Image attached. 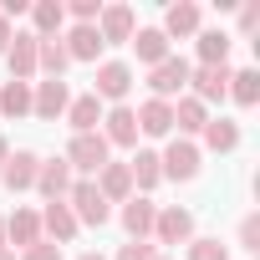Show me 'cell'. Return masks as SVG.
<instances>
[{
    "label": "cell",
    "instance_id": "obj_1",
    "mask_svg": "<svg viewBox=\"0 0 260 260\" xmlns=\"http://www.w3.org/2000/svg\"><path fill=\"white\" fill-rule=\"evenodd\" d=\"M67 209L77 214V224H97V230L112 219V204L97 194L92 179H72V189H67Z\"/></svg>",
    "mask_w": 260,
    "mask_h": 260
},
{
    "label": "cell",
    "instance_id": "obj_2",
    "mask_svg": "<svg viewBox=\"0 0 260 260\" xmlns=\"http://www.w3.org/2000/svg\"><path fill=\"white\" fill-rule=\"evenodd\" d=\"M133 92V67L127 61H102L97 67V77H92V97L97 102H117L122 107V97Z\"/></svg>",
    "mask_w": 260,
    "mask_h": 260
},
{
    "label": "cell",
    "instance_id": "obj_3",
    "mask_svg": "<svg viewBox=\"0 0 260 260\" xmlns=\"http://www.w3.org/2000/svg\"><path fill=\"white\" fill-rule=\"evenodd\" d=\"M77 174H97L102 164H107V138L102 133H72V143H67V153H61Z\"/></svg>",
    "mask_w": 260,
    "mask_h": 260
},
{
    "label": "cell",
    "instance_id": "obj_4",
    "mask_svg": "<svg viewBox=\"0 0 260 260\" xmlns=\"http://www.w3.org/2000/svg\"><path fill=\"white\" fill-rule=\"evenodd\" d=\"M189 72H194V67H189L184 56H164V61L148 72V87H153V97H158V102L179 97V92L189 87Z\"/></svg>",
    "mask_w": 260,
    "mask_h": 260
},
{
    "label": "cell",
    "instance_id": "obj_5",
    "mask_svg": "<svg viewBox=\"0 0 260 260\" xmlns=\"http://www.w3.org/2000/svg\"><path fill=\"white\" fill-rule=\"evenodd\" d=\"M67 102H72V92H67V82H36L31 87V117H41V122H56V117H67Z\"/></svg>",
    "mask_w": 260,
    "mask_h": 260
},
{
    "label": "cell",
    "instance_id": "obj_6",
    "mask_svg": "<svg viewBox=\"0 0 260 260\" xmlns=\"http://www.w3.org/2000/svg\"><path fill=\"white\" fill-rule=\"evenodd\" d=\"M133 31H138L133 6H102V16H97V36H102V46H122V41H133Z\"/></svg>",
    "mask_w": 260,
    "mask_h": 260
},
{
    "label": "cell",
    "instance_id": "obj_7",
    "mask_svg": "<svg viewBox=\"0 0 260 260\" xmlns=\"http://www.w3.org/2000/svg\"><path fill=\"white\" fill-rule=\"evenodd\" d=\"M153 240H158V245H189V240H194V214L179 209V204L158 209V219H153Z\"/></svg>",
    "mask_w": 260,
    "mask_h": 260
},
{
    "label": "cell",
    "instance_id": "obj_8",
    "mask_svg": "<svg viewBox=\"0 0 260 260\" xmlns=\"http://www.w3.org/2000/svg\"><path fill=\"white\" fill-rule=\"evenodd\" d=\"M158 169H164V179H194V174H199V148H194L189 138H174V143L158 153Z\"/></svg>",
    "mask_w": 260,
    "mask_h": 260
},
{
    "label": "cell",
    "instance_id": "obj_9",
    "mask_svg": "<svg viewBox=\"0 0 260 260\" xmlns=\"http://www.w3.org/2000/svg\"><path fill=\"white\" fill-rule=\"evenodd\" d=\"M97 133L107 138V148H133V143H138V117H133V107L102 112V127H97Z\"/></svg>",
    "mask_w": 260,
    "mask_h": 260
},
{
    "label": "cell",
    "instance_id": "obj_10",
    "mask_svg": "<svg viewBox=\"0 0 260 260\" xmlns=\"http://www.w3.org/2000/svg\"><path fill=\"white\" fill-rule=\"evenodd\" d=\"M92 184H97V194H102L107 204H127V199H133V174H127V164H112V158H107Z\"/></svg>",
    "mask_w": 260,
    "mask_h": 260
},
{
    "label": "cell",
    "instance_id": "obj_11",
    "mask_svg": "<svg viewBox=\"0 0 260 260\" xmlns=\"http://www.w3.org/2000/svg\"><path fill=\"white\" fill-rule=\"evenodd\" d=\"M36 169H41V158H36L31 148H16V153L6 158V169H0V184H6L11 194H21V189H36Z\"/></svg>",
    "mask_w": 260,
    "mask_h": 260
},
{
    "label": "cell",
    "instance_id": "obj_12",
    "mask_svg": "<svg viewBox=\"0 0 260 260\" xmlns=\"http://www.w3.org/2000/svg\"><path fill=\"white\" fill-rule=\"evenodd\" d=\"M189 97H199L204 107L209 102H224L230 97V67H199V72H189Z\"/></svg>",
    "mask_w": 260,
    "mask_h": 260
},
{
    "label": "cell",
    "instance_id": "obj_13",
    "mask_svg": "<svg viewBox=\"0 0 260 260\" xmlns=\"http://www.w3.org/2000/svg\"><path fill=\"white\" fill-rule=\"evenodd\" d=\"M153 219H158V204L148 199V194H133L122 204V230H127V240H148L153 235Z\"/></svg>",
    "mask_w": 260,
    "mask_h": 260
},
{
    "label": "cell",
    "instance_id": "obj_14",
    "mask_svg": "<svg viewBox=\"0 0 260 260\" xmlns=\"http://www.w3.org/2000/svg\"><path fill=\"white\" fill-rule=\"evenodd\" d=\"M6 61H11V82H31L36 77V36L16 31L11 46H6Z\"/></svg>",
    "mask_w": 260,
    "mask_h": 260
},
{
    "label": "cell",
    "instance_id": "obj_15",
    "mask_svg": "<svg viewBox=\"0 0 260 260\" xmlns=\"http://www.w3.org/2000/svg\"><path fill=\"white\" fill-rule=\"evenodd\" d=\"M36 189L46 194V204L67 199V189H72V164H67V158H41V169H36Z\"/></svg>",
    "mask_w": 260,
    "mask_h": 260
},
{
    "label": "cell",
    "instance_id": "obj_16",
    "mask_svg": "<svg viewBox=\"0 0 260 260\" xmlns=\"http://www.w3.org/2000/svg\"><path fill=\"white\" fill-rule=\"evenodd\" d=\"M77 214L67 209V199H56V204H46V214H41V235H51V245H72L77 240Z\"/></svg>",
    "mask_w": 260,
    "mask_h": 260
},
{
    "label": "cell",
    "instance_id": "obj_17",
    "mask_svg": "<svg viewBox=\"0 0 260 260\" xmlns=\"http://www.w3.org/2000/svg\"><path fill=\"white\" fill-rule=\"evenodd\" d=\"M133 117H138V133H148V138H169V133H174V102L148 97Z\"/></svg>",
    "mask_w": 260,
    "mask_h": 260
},
{
    "label": "cell",
    "instance_id": "obj_18",
    "mask_svg": "<svg viewBox=\"0 0 260 260\" xmlns=\"http://www.w3.org/2000/svg\"><path fill=\"white\" fill-rule=\"evenodd\" d=\"M31 36H41V41H51V36H61V26H67V6L61 0H36L31 6Z\"/></svg>",
    "mask_w": 260,
    "mask_h": 260
},
{
    "label": "cell",
    "instance_id": "obj_19",
    "mask_svg": "<svg viewBox=\"0 0 260 260\" xmlns=\"http://www.w3.org/2000/svg\"><path fill=\"white\" fill-rule=\"evenodd\" d=\"M36 240H41V214H36V209H16V214L6 219V245L31 250Z\"/></svg>",
    "mask_w": 260,
    "mask_h": 260
},
{
    "label": "cell",
    "instance_id": "obj_20",
    "mask_svg": "<svg viewBox=\"0 0 260 260\" xmlns=\"http://www.w3.org/2000/svg\"><path fill=\"white\" fill-rule=\"evenodd\" d=\"M67 122H72V133H97V122H102V102H97L92 92L72 97V102H67Z\"/></svg>",
    "mask_w": 260,
    "mask_h": 260
},
{
    "label": "cell",
    "instance_id": "obj_21",
    "mask_svg": "<svg viewBox=\"0 0 260 260\" xmlns=\"http://www.w3.org/2000/svg\"><path fill=\"white\" fill-rule=\"evenodd\" d=\"M169 41L174 36H199V6L194 0H179V6H169V16H164V26H158Z\"/></svg>",
    "mask_w": 260,
    "mask_h": 260
},
{
    "label": "cell",
    "instance_id": "obj_22",
    "mask_svg": "<svg viewBox=\"0 0 260 260\" xmlns=\"http://www.w3.org/2000/svg\"><path fill=\"white\" fill-rule=\"evenodd\" d=\"M72 67V56H67V46H61V36H51V41H41L36 36V72H46L51 82H61V72Z\"/></svg>",
    "mask_w": 260,
    "mask_h": 260
},
{
    "label": "cell",
    "instance_id": "obj_23",
    "mask_svg": "<svg viewBox=\"0 0 260 260\" xmlns=\"http://www.w3.org/2000/svg\"><path fill=\"white\" fill-rule=\"evenodd\" d=\"M61 46H67V56H72V61H97V51H102V36H97V26H72Z\"/></svg>",
    "mask_w": 260,
    "mask_h": 260
},
{
    "label": "cell",
    "instance_id": "obj_24",
    "mask_svg": "<svg viewBox=\"0 0 260 260\" xmlns=\"http://www.w3.org/2000/svg\"><path fill=\"white\" fill-rule=\"evenodd\" d=\"M133 51H138V61H148V67H158L164 56H174V51H169V36H164L158 26H143V31H133Z\"/></svg>",
    "mask_w": 260,
    "mask_h": 260
},
{
    "label": "cell",
    "instance_id": "obj_25",
    "mask_svg": "<svg viewBox=\"0 0 260 260\" xmlns=\"http://www.w3.org/2000/svg\"><path fill=\"white\" fill-rule=\"evenodd\" d=\"M204 143H209L214 153H235V148H240V122L209 117V122H204Z\"/></svg>",
    "mask_w": 260,
    "mask_h": 260
},
{
    "label": "cell",
    "instance_id": "obj_26",
    "mask_svg": "<svg viewBox=\"0 0 260 260\" xmlns=\"http://www.w3.org/2000/svg\"><path fill=\"white\" fill-rule=\"evenodd\" d=\"M204 122H209V107L199 97H179L174 102V127L179 133H204Z\"/></svg>",
    "mask_w": 260,
    "mask_h": 260
},
{
    "label": "cell",
    "instance_id": "obj_27",
    "mask_svg": "<svg viewBox=\"0 0 260 260\" xmlns=\"http://www.w3.org/2000/svg\"><path fill=\"white\" fill-rule=\"evenodd\" d=\"M127 174H133V189H158L164 184V169H158V153H138L133 164H127Z\"/></svg>",
    "mask_w": 260,
    "mask_h": 260
},
{
    "label": "cell",
    "instance_id": "obj_28",
    "mask_svg": "<svg viewBox=\"0 0 260 260\" xmlns=\"http://www.w3.org/2000/svg\"><path fill=\"white\" fill-rule=\"evenodd\" d=\"M230 56V31H199V67H224Z\"/></svg>",
    "mask_w": 260,
    "mask_h": 260
},
{
    "label": "cell",
    "instance_id": "obj_29",
    "mask_svg": "<svg viewBox=\"0 0 260 260\" xmlns=\"http://www.w3.org/2000/svg\"><path fill=\"white\" fill-rule=\"evenodd\" d=\"M230 97H235L240 107H255V102H260V72H255V67L230 72Z\"/></svg>",
    "mask_w": 260,
    "mask_h": 260
},
{
    "label": "cell",
    "instance_id": "obj_30",
    "mask_svg": "<svg viewBox=\"0 0 260 260\" xmlns=\"http://www.w3.org/2000/svg\"><path fill=\"white\" fill-rule=\"evenodd\" d=\"M0 112L6 117H26L31 112V82H6L0 87Z\"/></svg>",
    "mask_w": 260,
    "mask_h": 260
},
{
    "label": "cell",
    "instance_id": "obj_31",
    "mask_svg": "<svg viewBox=\"0 0 260 260\" xmlns=\"http://www.w3.org/2000/svg\"><path fill=\"white\" fill-rule=\"evenodd\" d=\"M189 260H230V250L204 235V240H189Z\"/></svg>",
    "mask_w": 260,
    "mask_h": 260
},
{
    "label": "cell",
    "instance_id": "obj_32",
    "mask_svg": "<svg viewBox=\"0 0 260 260\" xmlns=\"http://www.w3.org/2000/svg\"><path fill=\"white\" fill-rule=\"evenodd\" d=\"M240 250H260V214L240 219Z\"/></svg>",
    "mask_w": 260,
    "mask_h": 260
},
{
    "label": "cell",
    "instance_id": "obj_33",
    "mask_svg": "<svg viewBox=\"0 0 260 260\" xmlns=\"http://www.w3.org/2000/svg\"><path fill=\"white\" fill-rule=\"evenodd\" d=\"M153 255H158V250H153L148 240H127V245L117 250V260H153Z\"/></svg>",
    "mask_w": 260,
    "mask_h": 260
},
{
    "label": "cell",
    "instance_id": "obj_34",
    "mask_svg": "<svg viewBox=\"0 0 260 260\" xmlns=\"http://www.w3.org/2000/svg\"><path fill=\"white\" fill-rule=\"evenodd\" d=\"M21 260H61V245H51V240H36L31 250H21Z\"/></svg>",
    "mask_w": 260,
    "mask_h": 260
},
{
    "label": "cell",
    "instance_id": "obj_35",
    "mask_svg": "<svg viewBox=\"0 0 260 260\" xmlns=\"http://www.w3.org/2000/svg\"><path fill=\"white\" fill-rule=\"evenodd\" d=\"M255 26H260V0H250V6H245V11H240V31H245V36H250V31H255Z\"/></svg>",
    "mask_w": 260,
    "mask_h": 260
},
{
    "label": "cell",
    "instance_id": "obj_36",
    "mask_svg": "<svg viewBox=\"0 0 260 260\" xmlns=\"http://www.w3.org/2000/svg\"><path fill=\"white\" fill-rule=\"evenodd\" d=\"M26 11H31L26 0H0V16H6V21H11V16H26Z\"/></svg>",
    "mask_w": 260,
    "mask_h": 260
},
{
    "label": "cell",
    "instance_id": "obj_37",
    "mask_svg": "<svg viewBox=\"0 0 260 260\" xmlns=\"http://www.w3.org/2000/svg\"><path fill=\"white\" fill-rule=\"evenodd\" d=\"M11 36H16V31H11V21L0 16V56H6V46H11Z\"/></svg>",
    "mask_w": 260,
    "mask_h": 260
},
{
    "label": "cell",
    "instance_id": "obj_38",
    "mask_svg": "<svg viewBox=\"0 0 260 260\" xmlns=\"http://www.w3.org/2000/svg\"><path fill=\"white\" fill-rule=\"evenodd\" d=\"M6 158H11V143H6V133H0V169H6Z\"/></svg>",
    "mask_w": 260,
    "mask_h": 260
},
{
    "label": "cell",
    "instance_id": "obj_39",
    "mask_svg": "<svg viewBox=\"0 0 260 260\" xmlns=\"http://www.w3.org/2000/svg\"><path fill=\"white\" fill-rule=\"evenodd\" d=\"M0 250H6V219H0Z\"/></svg>",
    "mask_w": 260,
    "mask_h": 260
},
{
    "label": "cell",
    "instance_id": "obj_40",
    "mask_svg": "<svg viewBox=\"0 0 260 260\" xmlns=\"http://www.w3.org/2000/svg\"><path fill=\"white\" fill-rule=\"evenodd\" d=\"M0 260H16V250H0Z\"/></svg>",
    "mask_w": 260,
    "mask_h": 260
},
{
    "label": "cell",
    "instance_id": "obj_41",
    "mask_svg": "<svg viewBox=\"0 0 260 260\" xmlns=\"http://www.w3.org/2000/svg\"><path fill=\"white\" fill-rule=\"evenodd\" d=\"M82 260H102V255H97V250H87V255H82Z\"/></svg>",
    "mask_w": 260,
    "mask_h": 260
},
{
    "label": "cell",
    "instance_id": "obj_42",
    "mask_svg": "<svg viewBox=\"0 0 260 260\" xmlns=\"http://www.w3.org/2000/svg\"><path fill=\"white\" fill-rule=\"evenodd\" d=\"M153 260H169V255H153Z\"/></svg>",
    "mask_w": 260,
    "mask_h": 260
}]
</instances>
